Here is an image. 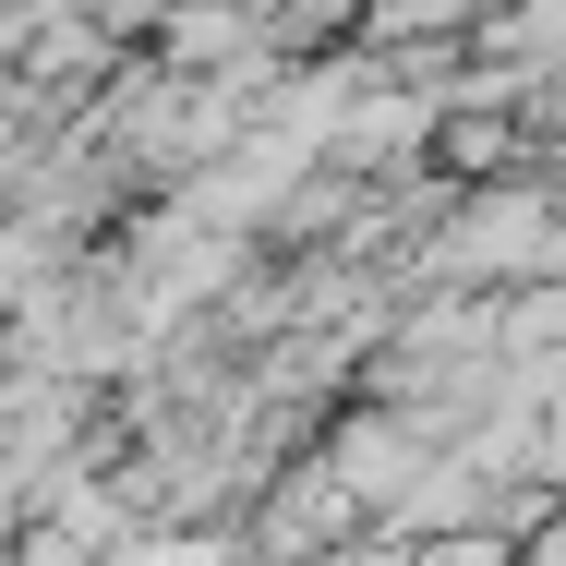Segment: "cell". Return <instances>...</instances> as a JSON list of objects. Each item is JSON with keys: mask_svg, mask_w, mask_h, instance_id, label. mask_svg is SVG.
Here are the masks:
<instances>
[{"mask_svg": "<svg viewBox=\"0 0 566 566\" xmlns=\"http://www.w3.org/2000/svg\"><path fill=\"white\" fill-rule=\"evenodd\" d=\"M398 24H458V12H482V0H386Z\"/></svg>", "mask_w": 566, "mask_h": 566, "instance_id": "1", "label": "cell"}]
</instances>
